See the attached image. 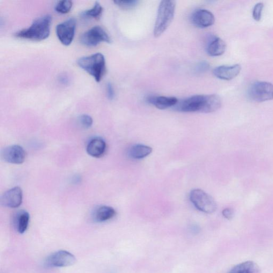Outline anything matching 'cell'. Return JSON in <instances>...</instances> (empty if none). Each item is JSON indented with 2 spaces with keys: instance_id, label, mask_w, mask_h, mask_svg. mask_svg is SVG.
<instances>
[{
  "instance_id": "cell-23",
  "label": "cell",
  "mask_w": 273,
  "mask_h": 273,
  "mask_svg": "<svg viewBox=\"0 0 273 273\" xmlns=\"http://www.w3.org/2000/svg\"><path fill=\"white\" fill-rule=\"evenodd\" d=\"M114 3L123 10H128L135 8L139 3L138 0H121V1H114Z\"/></svg>"
},
{
  "instance_id": "cell-21",
  "label": "cell",
  "mask_w": 273,
  "mask_h": 273,
  "mask_svg": "<svg viewBox=\"0 0 273 273\" xmlns=\"http://www.w3.org/2000/svg\"><path fill=\"white\" fill-rule=\"evenodd\" d=\"M102 12V7L99 2H97L95 3L91 9L83 12L81 15L85 18L99 19L101 17Z\"/></svg>"
},
{
  "instance_id": "cell-26",
  "label": "cell",
  "mask_w": 273,
  "mask_h": 273,
  "mask_svg": "<svg viewBox=\"0 0 273 273\" xmlns=\"http://www.w3.org/2000/svg\"><path fill=\"white\" fill-rule=\"evenodd\" d=\"M223 216L228 220L232 219L234 215V212L233 209L227 208L224 209L222 211Z\"/></svg>"
},
{
  "instance_id": "cell-15",
  "label": "cell",
  "mask_w": 273,
  "mask_h": 273,
  "mask_svg": "<svg viewBox=\"0 0 273 273\" xmlns=\"http://www.w3.org/2000/svg\"><path fill=\"white\" fill-rule=\"evenodd\" d=\"M147 101L159 109H166L175 106L179 100L174 97L150 96L147 98Z\"/></svg>"
},
{
  "instance_id": "cell-24",
  "label": "cell",
  "mask_w": 273,
  "mask_h": 273,
  "mask_svg": "<svg viewBox=\"0 0 273 273\" xmlns=\"http://www.w3.org/2000/svg\"><path fill=\"white\" fill-rule=\"evenodd\" d=\"M79 121L81 126L85 129L91 128L93 124L92 117L86 114L81 115L79 117Z\"/></svg>"
},
{
  "instance_id": "cell-8",
  "label": "cell",
  "mask_w": 273,
  "mask_h": 273,
  "mask_svg": "<svg viewBox=\"0 0 273 273\" xmlns=\"http://www.w3.org/2000/svg\"><path fill=\"white\" fill-rule=\"evenodd\" d=\"M77 22L71 18L56 27V34L59 40L66 46L70 45L75 38Z\"/></svg>"
},
{
  "instance_id": "cell-2",
  "label": "cell",
  "mask_w": 273,
  "mask_h": 273,
  "mask_svg": "<svg viewBox=\"0 0 273 273\" xmlns=\"http://www.w3.org/2000/svg\"><path fill=\"white\" fill-rule=\"evenodd\" d=\"M52 17L46 14L36 19L27 28L22 29L14 36L21 39L40 41L47 39L50 35Z\"/></svg>"
},
{
  "instance_id": "cell-20",
  "label": "cell",
  "mask_w": 273,
  "mask_h": 273,
  "mask_svg": "<svg viewBox=\"0 0 273 273\" xmlns=\"http://www.w3.org/2000/svg\"><path fill=\"white\" fill-rule=\"evenodd\" d=\"M29 221V213L26 211H20L16 219V225L20 234L24 233L27 230Z\"/></svg>"
},
{
  "instance_id": "cell-16",
  "label": "cell",
  "mask_w": 273,
  "mask_h": 273,
  "mask_svg": "<svg viewBox=\"0 0 273 273\" xmlns=\"http://www.w3.org/2000/svg\"><path fill=\"white\" fill-rule=\"evenodd\" d=\"M116 214V211L111 206L104 205L95 210L93 217L95 221L102 223L112 219Z\"/></svg>"
},
{
  "instance_id": "cell-5",
  "label": "cell",
  "mask_w": 273,
  "mask_h": 273,
  "mask_svg": "<svg viewBox=\"0 0 273 273\" xmlns=\"http://www.w3.org/2000/svg\"><path fill=\"white\" fill-rule=\"evenodd\" d=\"M190 200L198 210L206 213H212L217 209L214 199L200 189H194L190 191Z\"/></svg>"
},
{
  "instance_id": "cell-9",
  "label": "cell",
  "mask_w": 273,
  "mask_h": 273,
  "mask_svg": "<svg viewBox=\"0 0 273 273\" xmlns=\"http://www.w3.org/2000/svg\"><path fill=\"white\" fill-rule=\"evenodd\" d=\"M76 261V258L73 254L67 251L60 250L50 255L48 258L47 263L50 267L65 268L71 267Z\"/></svg>"
},
{
  "instance_id": "cell-17",
  "label": "cell",
  "mask_w": 273,
  "mask_h": 273,
  "mask_svg": "<svg viewBox=\"0 0 273 273\" xmlns=\"http://www.w3.org/2000/svg\"><path fill=\"white\" fill-rule=\"evenodd\" d=\"M226 49L225 42L220 38H214L208 44L207 53L212 57L222 55Z\"/></svg>"
},
{
  "instance_id": "cell-22",
  "label": "cell",
  "mask_w": 273,
  "mask_h": 273,
  "mask_svg": "<svg viewBox=\"0 0 273 273\" xmlns=\"http://www.w3.org/2000/svg\"><path fill=\"white\" fill-rule=\"evenodd\" d=\"M72 6V1L69 0H63L57 2L55 6V10L62 14L68 13L71 11Z\"/></svg>"
},
{
  "instance_id": "cell-25",
  "label": "cell",
  "mask_w": 273,
  "mask_h": 273,
  "mask_svg": "<svg viewBox=\"0 0 273 273\" xmlns=\"http://www.w3.org/2000/svg\"><path fill=\"white\" fill-rule=\"evenodd\" d=\"M263 8L264 4L263 3H258L255 5L253 12V16L256 21L261 20Z\"/></svg>"
},
{
  "instance_id": "cell-18",
  "label": "cell",
  "mask_w": 273,
  "mask_h": 273,
  "mask_svg": "<svg viewBox=\"0 0 273 273\" xmlns=\"http://www.w3.org/2000/svg\"><path fill=\"white\" fill-rule=\"evenodd\" d=\"M151 147L138 144L133 146L128 152L129 156L134 159H142L148 157L152 152Z\"/></svg>"
},
{
  "instance_id": "cell-6",
  "label": "cell",
  "mask_w": 273,
  "mask_h": 273,
  "mask_svg": "<svg viewBox=\"0 0 273 273\" xmlns=\"http://www.w3.org/2000/svg\"><path fill=\"white\" fill-rule=\"evenodd\" d=\"M249 97L257 102L273 99V85L264 81H257L252 85L248 90Z\"/></svg>"
},
{
  "instance_id": "cell-14",
  "label": "cell",
  "mask_w": 273,
  "mask_h": 273,
  "mask_svg": "<svg viewBox=\"0 0 273 273\" xmlns=\"http://www.w3.org/2000/svg\"><path fill=\"white\" fill-rule=\"evenodd\" d=\"M106 150L105 142L100 138H94L91 140L87 147V152L90 156L99 158L104 156Z\"/></svg>"
},
{
  "instance_id": "cell-27",
  "label": "cell",
  "mask_w": 273,
  "mask_h": 273,
  "mask_svg": "<svg viewBox=\"0 0 273 273\" xmlns=\"http://www.w3.org/2000/svg\"><path fill=\"white\" fill-rule=\"evenodd\" d=\"M106 90L108 98L112 100L114 98L115 93L113 87L111 84L108 83L107 84Z\"/></svg>"
},
{
  "instance_id": "cell-19",
  "label": "cell",
  "mask_w": 273,
  "mask_h": 273,
  "mask_svg": "<svg viewBox=\"0 0 273 273\" xmlns=\"http://www.w3.org/2000/svg\"><path fill=\"white\" fill-rule=\"evenodd\" d=\"M259 269L252 261H248L235 266L229 273H258Z\"/></svg>"
},
{
  "instance_id": "cell-13",
  "label": "cell",
  "mask_w": 273,
  "mask_h": 273,
  "mask_svg": "<svg viewBox=\"0 0 273 273\" xmlns=\"http://www.w3.org/2000/svg\"><path fill=\"white\" fill-rule=\"evenodd\" d=\"M241 71V66L235 64L232 66H220L213 71L214 76L223 80H231L237 77Z\"/></svg>"
},
{
  "instance_id": "cell-1",
  "label": "cell",
  "mask_w": 273,
  "mask_h": 273,
  "mask_svg": "<svg viewBox=\"0 0 273 273\" xmlns=\"http://www.w3.org/2000/svg\"><path fill=\"white\" fill-rule=\"evenodd\" d=\"M222 101L217 94L195 95L179 101L175 109L185 113L200 112L210 113L217 111Z\"/></svg>"
},
{
  "instance_id": "cell-10",
  "label": "cell",
  "mask_w": 273,
  "mask_h": 273,
  "mask_svg": "<svg viewBox=\"0 0 273 273\" xmlns=\"http://www.w3.org/2000/svg\"><path fill=\"white\" fill-rule=\"evenodd\" d=\"M1 157L7 163L20 165L24 163L26 159V153L23 147L14 145L4 149L1 153Z\"/></svg>"
},
{
  "instance_id": "cell-7",
  "label": "cell",
  "mask_w": 273,
  "mask_h": 273,
  "mask_svg": "<svg viewBox=\"0 0 273 273\" xmlns=\"http://www.w3.org/2000/svg\"><path fill=\"white\" fill-rule=\"evenodd\" d=\"M81 43L87 47L97 46L101 42H111L107 33L100 26H94L81 37Z\"/></svg>"
},
{
  "instance_id": "cell-12",
  "label": "cell",
  "mask_w": 273,
  "mask_h": 273,
  "mask_svg": "<svg viewBox=\"0 0 273 273\" xmlns=\"http://www.w3.org/2000/svg\"><path fill=\"white\" fill-rule=\"evenodd\" d=\"M191 22L196 27L201 28L209 27L215 23V16L210 11L205 9L196 10L191 16Z\"/></svg>"
},
{
  "instance_id": "cell-4",
  "label": "cell",
  "mask_w": 273,
  "mask_h": 273,
  "mask_svg": "<svg viewBox=\"0 0 273 273\" xmlns=\"http://www.w3.org/2000/svg\"><path fill=\"white\" fill-rule=\"evenodd\" d=\"M176 6V2L164 0L160 3L157 18L154 29V35L158 38L163 34L172 23Z\"/></svg>"
},
{
  "instance_id": "cell-11",
  "label": "cell",
  "mask_w": 273,
  "mask_h": 273,
  "mask_svg": "<svg viewBox=\"0 0 273 273\" xmlns=\"http://www.w3.org/2000/svg\"><path fill=\"white\" fill-rule=\"evenodd\" d=\"M23 202V191L19 187H14L5 192L1 198L2 205L9 208H17Z\"/></svg>"
},
{
  "instance_id": "cell-3",
  "label": "cell",
  "mask_w": 273,
  "mask_h": 273,
  "mask_svg": "<svg viewBox=\"0 0 273 273\" xmlns=\"http://www.w3.org/2000/svg\"><path fill=\"white\" fill-rule=\"evenodd\" d=\"M78 65L97 83L100 82L106 72L105 59L100 53L81 58L78 61Z\"/></svg>"
}]
</instances>
